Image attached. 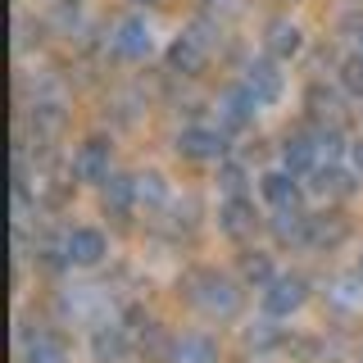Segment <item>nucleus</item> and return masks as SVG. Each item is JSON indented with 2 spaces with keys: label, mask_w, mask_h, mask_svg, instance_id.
<instances>
[{
  "label": "nucleus",
  "mask_w": 363,
  "mask_h": 363,
  "mask_svg": "<svg viewBox=\"0 0 363 363\" xmlns=\"http://www.w3.org/2000/svg\"><path fill=\"white\" fill-rule=\"evenodd\" d=\"M272 340H277V336H272L268 327H259V332H250V345H272Z\"/></svg>",
  "instance_id": "28"
},
{
  "label": "nucleus",
  "mask_w": 363,
  "mask_h": 363,
  "mask_svg": "<svg viewBox=\"0 0 363 363\" xmlns=\"http://www.w3.org/2000/svg\"><path fill=\"white\" fill-rule=\"evenodd\" d=\"M196 304L204 313H213V318H232L236 313V304H241V291H236V281L232 277H223V272H204V277H196Z\"/></svg>",
  "instance_id": "1"
},
{
  "label": "nucleus",
  "mask_w": 363,
  "mask_h": 363,
  "mask_svg": "<svg viewBox=\"0 0 363 363\" xmlns=\"http://www.w3.org/2000/svg\"><path fill=\"white\" fill-rule=\"evenodd\" d=\"M218 182H223V191H227V196H241V191H245V173H241V168H236V164H227L223 168V173H218Z\"/></svg>",
  "instance_id": "25"
},
{
  "label": "nucleus",
  "mask_w": 363,
  "mask_h": 363,
  "mask_svg": "<svg viewBox=\"0 0 363 363\" xmlns=\"http://www.w3.org/2000/svg\"><path fill=\"white\" fill-rule=\"evenodd\" d=\"M91 354H96V363H118L128 354V332L113 323H100L96 336H91Z\"/></svg>",
  "instance_id": "10"
},
{
  "label": "nucleus",
  "mask_w": 363,
  "mask_h": 363,
  "mask_svg": "<svg viewBox=\"0 0 363 363\" xmlns=\"http://www.w3.org/2000/svg\"><path fill=\"white\" fill-rule=\"evenodd\" d=\"M264 41H268V50L277 55V60H291V55L300 50V41H304V37H300V28H295L291 18H272Z\"/></svg>",
  "instance_id": "12"
},
{
  "label": "nucleus",
  "mask_w": 363,
  "mask_h": 363,
  "mask_svg": "<svg viewBox=\"0 0 363 363\" xmlns=\"http://www.w3.org/2000/svg\"><path fill=\"white\" fill-rule=\"evenodd\" d=\"M218 227H223L227 236H250V232H255V209H250L241 196L227 200V204H223V213H218Z\"/></svg>",
  "instance_id": "14"
},
{
  "label": "nucleus",
  "mask_w": 363,
  "mask_h": 363,
  "mask_svg": "<svg viewBox=\"0 0 363 363\" xmlns=\"http://www.w3.org/2000/svg\"><path fill=\"white\" fill-rule=\"evenodd\" d=\"M332 300L340 304V309H359L363 304V272L359 277H336L332 281Z\"/></svg>",
  "instance_id": "20"
},
{
  "label": "nucleus",
  "mask_w": 363,
  "mask_h": 363,
  "mask_svg": "<svg viewBox=\"0 0 363 363\" xmlns=\"http://www.w3.org/2000/svg\"><path fill=\"white\" fill-rule=\"evenodd\" d=\"M113 50L128 55V60H145V55H150V32H145V23L123 18L118 28H113Z\"/></svg>",
  "instance_id": "7"
},
{
  "label": "nucleus",
  "mask_w": 363,
  "mask_h": 363,
  "mask_svg": "<svg viewBox=\"0 0 363 363\" xmlns=\"http://www.w3.org/2000/svg\"><path fill=\"white\" fill-rule=\"evenodd\" d=\"M23 363H64V345L50 336H37L28 340V350H23Z\"/></svg>",
  "instance_id": "19"
},
{
  "label": "nucleus",
  "mask_w": 363,
  "mask_h": 363,
  "mask_svg": "<svg viewBox=\"0 0 363 363\" xmlns=\"http://www.w3.org/2000/svg\"><path fill=\"white\" fill-rule=\"evenodd\" d=\"M245 281H264V286L272 281V268H268L264 255H250V259H245Z\"/></svg>",
  "instance_id": "26"
},
{
  "label": "nucleus",
  "mask_w": 363,
  "mask_h": 363,
  "mask_svg": "<svg viewBox=\"0 0 363 363\" xmlns=\"http://www.w3.org/2000/svg\"><path fill=\"white\" fill-rule=\"evenodd\" d=\"M255 118V96H250V91L241 86V91H223L218 96V123L223 128H245V123Z\"/></svg>",
  "instance_id": "8"
},
{
  "label": "nucleus",
  "mask_w": 363,
  "mask_h": 363,
  "mask_svg": "<svg viewBox=\"0 0 363 363\" xmlns=\"http://www.w3.org/2000/svg\"><path fill=\"white\" fill-rule=\"evenodd\" d=\"M340 86H345L350 96H363V55H354V60L340 64Z\"/></svg>",
  "instance_id": "23"
},
{
  "label": "nucleus",
  "mask_w": 363,
  "mask_h": 363,
  "mask_svg": "<svg viewBox=\"0 0 363 363\" xmlns=\"http://www.w3.org/2000/svg\"><path fill=\"white\" fill-rule=\"evenodd\" d=\"M177 150L186 155V159H223L227 136L213 132V128H186V132L177 136Z\"/></svg>",
  "instance_id": "5"
},
{
  "label": "nucleus",
  "mask_w": 363,
  "mask_h": 363,
  "mask_svg": "<svg viewBox=\"0 0 363 363\" xmlns=\"http://www.w3.org/2000/svg\"><path fill=\"white\" fill-rule=\"evenodd\" d=\"M164 196H168V186H164L159 173H141V177H136V200H141V204H164Z\"/></svg>",
  "instance_id": "22"
},
{
  "label": "nucleus",
  "mask_w": 363,
  "mask_h": 363,
  "mask_svg": "<svg viewBox=\"0 0 363 363\" xmlns=\"http://www.w3.org/2000/svg\"><path fill=\"white\" fill-rule=\"evenodd\" d=\"M204 60H209V45L196 41L191 32H186V37H177L173 45H168V64H173L177 73H186V77H191V73H200Z\"/></svg>",
  "instance_id": "9"
},
{
  "label": "nucleus",
  "mask_w": 363,
  "mask_h": 363,
  "mask_svg": "<svg viewBox=\"0 0 363 363\" xmlns=\"http://www.w3.org/2000/svg\"><path fill=\"white\" fill-rule=\"evenodd\" d=\"M304 291H309V286H304V277H272L268 291H264V309L272 318H291L304 304Z\"/></svg>",
  "instance_id": "2"
},
{
  "label": "nucleus",
  "mask_w": 363,
  "mask_h": 363,
  "mask_svg": "<svg viewBox=\"0 0 363 363\" xmlns=\"http://www.w3.org/2000/svg\"><path fill=\"white\" fill-rule=\"evenodd\" d=\"M73 177L77 182H109V145L100 141H86L82 150L73 155Z\"/></svg>",
  "instance_id": "4"
},
{
  "label": "nucleus",
  "mask_w": 363,
  "mask_h": 363,
  "mask_svg": "<svg viewBox=\"0 0 363 363\" xmlns=\"http://www.w3.org/2000/svg\"><path fill=\"white\" fill-rule=\"evenodd\" d=\"M345 218H336V213H318V218H309V236L304 241L309 245H340L345 241Z\"/></svg>",
  "instance_id": "16"
},
{
  "label": "nucleus",
  "mask_w": 363,
  "mask_h": 363,
  "mask_svg": "<svg viewBox=\"0 0 363 363\" xmlns=\"http://www.w3.org/2000/svg\"><path fill=\"white\" fill-rule=\"evenodd\" d=\"M64 255H68V264H100L105 259V236L96 232V227H77V232H68V241H64Z\"/></svg>",
  "instance_id": "6"
},
{
  "label": "nucleus",
  "mask_w": 363,
  "mask_h": 363,
  "mask_svg": "<svg viewBox=\"0 0 363 363\" xmlns=\"http://www.w3.org/2000/svg\"><path fill=\"white\" fill-rule=\"evenodd\" d=\"M272 232H277V241H304V236H309V213H300V209H277Z\"/></svg>",
  "instance_id": "17"
},
{
  "label": "nucleus",
  "mask_w": 363,
  "mask_h": 363,
  "mask_svg": "<svg viewBox=\"0 0 363 363\" xmlns=\"http://www.w3.org/2000/svg\"><path fill=\"white\" fill-rule=\"evenodd\" d=\"M359 55H363V37H359Z\"/></svg>",
  "instance_id": "30"
},
{
  "label": "nucleus",
  "mask_w": 363,
  "mask_h": 363,
  "mask_svg": "<svg viewBox=\"0 0 363 363\" xmlns=\"http://www.w3.org/2000/svg\"><path fill=\"white\" fill-rule=\"evenodd\" d=\"M245 91L255 96V105H272V100L281 96V73L272 60H255L245 68Z\"/></svg>",
  "instance_id": "3"
},
{
  "label": "nucleus",
  "mask_w": 363,
  "mask_h": 363,
  "mask_svg": "<svg viewBox=\"0 0 363 363\" xmlns=\"http://www.w3.org/2000/svg\"><path fill=\"white\" fill-rule=\"evenodd\" d=\"M281 159H286V173H313V168H318L313 136H291V141L281 145Z\"/></svg>",
  "instance_id": "13"
},
{
  "label": "nucleus",
  "mask_w": 363,
  "mask_h": 363,
  "mask_svg": "<svg viewBox=\"0 0 363 363\" xmlns=\"http://www.w3.org/2000/svg\"><path fill=\"white\" fill-rule=\"evenodd\" d=\"M350 164H354V173L363 177V141H354V145H350Z\"/></svg>",
  "instance_id": "27"
},
{
  "label": "nucleus",
  "mask_w": 363,
  "mask_h": 363,
  "mask_svg": "<svg viewBox=\"0 0 363 363\" xmlns=\"http://www.w3.org/2000/svg\"><path fill=\"white\" fill-rule=\"evenodd\" d=\"M173 363H218V345L209 336H182L173 345Z\"/></svg>",
  "instance_id": "15"
},
{
  "label": "nucleus",
  "mask_w": 363,
  "mask_h": 363,
  "mask_svg": "<svg viewBox=\"0 0 363 363\" xmlns=\"http://www.w3.org/2000/svg\"><path fill=\"white\" fill-rule=\"evenodd\" d=\"M359 272H363V264H359Z\"/></svg>",
  "instance_id": "31"
},
{
  "label": "nucleus",
  "mask_w": 363,
  "mask_h": 363,
  "mask_svg": "<svg viewBox=\"0 0 363 363\" xmlns=\"http://www.w3.org/2000/svg\"><path fill=\"white\" fill-rule=\"evenodd\" d=\"M136 5H159V0H136Z\"/></svg>",
  "instance_id": "29"
},
{
  "label": "nucleus",
  "mask_w": 363,
  "mask_h": 363,
  "mask_svg": "<svg viewBox=\"0 0 363 363\" xmlns=\"http://www.w3.org/2000/svg\"><path fill=\"white\" fill-rule=\"evenodd\" d=\"M313 145H318V164H323V159L332 164V159L340 155V132H318V136H313Z\"/></svg>",
  "instance_id": "24"
},
{
  "label": "nucleus",
  "mask_w": 363,
  "mask_h": 363,
  "mask_svg": "<svg viewBox=\"0 0 363 363\" xmlns=\"http://www.w3.org/2000/svg\"><path fill=\"white\" fill-rule=\"evenodd\" d=\"M264 200L272 209H300V186L291 182V173H264Z\"/></svg>",
  "instance_id": "11"
},
{
  "label": "nucleus",
  "mask_w": 363,
  "mask_h": 363,
  "mask_svg": "<svg viewBox=\"0 0 363 363\" xmlns=\"http://www.w3.org/2000/svg\"><path fill=\"white\" fill-rule=\"evenodd\" d=\"M132 200H136V177L109 173V182H105V204H113V209H128Z\"/></svg>",
  "instance_id": "18"
},
{
  "label": "nucleus",
  "mask_w": 363,
  "mask_h": 363,
  "mask_svg": "<svg viewBox=\"0 0 363 363\" xmlns=\"http://www.w3.org/2000/svg\"><path fill=\"white\" fill-rule=\"evenodd\" d=\"M313 191H323V196H345L350 191V177L340 173V168H313Z\"/></svg>",
  "instance_id": "21"
}]
</instances>
